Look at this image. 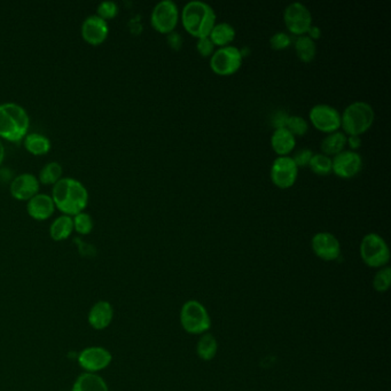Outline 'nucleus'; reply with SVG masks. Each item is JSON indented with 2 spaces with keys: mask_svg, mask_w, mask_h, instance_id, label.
Here are the masks:
<instances>
[{
  "mask_svg": "<svg viewBox=\"0 0 391 391\" xmlns=\"http://www.w3.org/2000/svg\"><path fill=\"white\" fill-rule=\"evenodd\" d=\"M55 209L62 215L74 217L83 213L89 204V192L84 184L75 178H61L53 185L52 195Z\"/></svg>",
  "mask_w": 391,
  "mask_h": 391,
  "instance_id": "1",
  "label": "nucleus"
},
{
  "mask_svg": "<svg viewBox=\"0 0 391 391\" xmlns=\"http://www.w3.org/2000/svg\"><path fill=\"white\" fill-rule=\"evenodd\" d=\"M181 22L188 33L202 38L209 36L216 24V13L206 1L191 0L181 10Z\"/></svg>",
  "mask_w": 391,
  "mask_h": 391,
  "instance_id": "2",
  "label": "nucleus"
},
{
  "mask_svg": "<svg viewBox=\"0 0 391 391\" xmlns=\"http://www.w3.org/2000/svg\"><path fill=\"white\" fill-rule=\"evenodd\" d=\"M30 118L26 110L15 102L0 104V139L21 141L29 131Z\"/></svg>",
  "mask_w": 391,
  "mask_h": 391,
  "instance_id": "3",
  "label": "nucleus"
},
{
  "mask_svg": "<svg viewBox=\"0 0 391 391\" xmlns=\"http://www.w3.org/2000/svg\"><path fill=\"white\" fill-rule=\"evenodd\" d=\"M374 108L367 101L357 100L346 107L341 114V126L346 135H362L374 122Z\"/></svg>",
  "mask_w": 391,
  "mask_h": 391,
  "instance_id": "4",
  "label": "nucleus"
},
{
  "mask_svg": "<svg viewBox=\"0 0 391 391\" xmlns=\"http://www.w3.org/2000/svg\"><path fill=\"white\" fill-rule=\"evenodd\" d=\"M359 252L362 262L371 268H385L390 259L388 243L378 233H367L362 238Z\"/></svg>",
  "mask_w": 391,
  "mask_h": 391,
  "instance_id": "5",
  "label": "nucleus"
},
{
  "mask_svg": "<svg viewBox=\"0 0 391 391\" xmlns=\"http://www.w3.org/2000/svg\"><path fill=\"white\" fill-rule=\"evenodd\" d=\"M181 323L187 333L201 335L210 330L211 319L204 304L191 300L181 307Z\"/></svg>",
  "mask_w": 391,
  "mask_h": 391,
  "instance_id": "6",
  "label": "nucleus"
},
{
  "mask_svg": "<svg viewBox=\"0 0 391 391\" xmlns=\"http://www.w3.org/2000/svg\"><path fill=\"white\" fill-rule=\"evenodd\" d=\"M243 52L236 46H220L210 56V67L216 74H234L243 63Z\"/></svg>",
  "mask_w": 391,
  "mask_h": 391,
  "instance_id": "7",
  "label": "nucleus"
},
{
  "mask_svg": "<svg viewBox=\"0 0 391 391\" xmlns=\"http://www.w3.org/2000/svg\"><path fill=\"white\" fill-rule=\"evenodd\" d=\"M179 21V8L174 0H161L156 3L151 14L152 26L162 33L175 31Z\"/></svg>",
  "mask_w": 391,
  "mask_h": 391,
  "instance_id": "8",
  "label": "nucleus"
},
{
  "mask_svg": "<svg viewBox=\"0 0 391 391\" xmlns=\"http://www.w3.org/2000/svg\"><path fill=\"white\" fill-rule=\"evenodd\" d=\"M284 19L288 30L294 35H304L312 26V15L301 1H293L284 8Z\"/></svg>",
  "mask_w": 391,
  "mask_h": 391,
  "instance_id": "9",
  "label": "nucleus"
},
{
  "mask_svg": "<svg viewBox=\"0 0 391 391\" xmlns=\"http://www.w3.org/2000/svg\"><path fill=\"white\" fill-rule=\"evenodd\" d=\"M309 117L311 123L323 132H334L341 128V114L330 105H314L309 112Z\"/></svg>",
  "mask_w": 391,
  "mask_h": 391,
  "instance_id": "10",
  "label": "nucleus"
},
{
  "mask_svg": "<svg viewBox=\"0 0 391 391\" xmlns=\"http://www.w3.org/2000/svg\"><path fill=\"white\" fill-rule=\"evenodd\" d=\"M298 167L289 155H279L271 165V179L278 187L287 188L298 179Z\"/></svg>",
  "mask_w": 391,
  "mask_h": 391,
  "instance_id": "11",
  "label": "nucleus"
},
{
  "mask_svg": "<svg viewBox=\"0 0 391 391\" xmlns=\"http://www.w3.org/2000/svg\"><path fill=\"white\" fill-rule=\"evenodd\" d=\"M362 168V158L357 151L343 149L332 159V171L339 177H355Z\"/></svg>",
  "mask_w": 391,
  "mask_h": 391,
  "instance_id": "12",
  "label": "nucleus"
},
{
  "mask_svg": "<svg viewBox=\"0 0 391 391\" xmlns=\"http://www.w3.org/2000/svg\"><path fill=\"white\" fill-rule=\"evenodd\" d=\"M113 355L102 346H90L78 355V364L88 373H97L107 369Z\"/></svg>",
  "mask_w": 391,
  "mask_h": 391,
  "instance_id": "13",
  "label": "nucleus"
},
{
  "mask_svg": "<svg viewBox=\"0 0 391 391\" xmlns=\"http://www.w3.org/2000/svg\"><path fill=\"white\" fill-rule=\"evenodd\" d=\"M311 246L319 259L330 262L337 261L341 255V245L333 233L321 231L312 236Z\"/></svg>",
  "mask_w": 391,
  "mask_h": 391,
  "instance_id": "14",
  "label": "nucleus"
},
{
  "mask_svg": "<svg viewBox=\"0 0 391 391\" xmlns=\"http://www.w3.org/2000/svg\"><path fill=\"white\" fill-rule=\"evenodd\" d=\"M81 33L85 42L90 45H100L109 35V26L107 21L98 17L97 14L90 15L82 24Z\"/></svg>",
  "mask_w": 391,
  "mask_h": 391,
  "instance_id": "15",
  "label": "nucleus"
},
{
  "mask_svg": "<svg viewBox=\"0 0 391 391\" xmlns=\"http://www.w3.org/2000/svg\"><path fill=\"white\" fill-rule=\"evenodd\" d=\"M40 183L33 174H22L10 183V195L19 201H29L38 194Z\"/></svg>",
  "mask_w": 391,
  "mask_h": 391,
  "instance_id": "16",
  "label": "nucleus"
},
{
  "mask_svg": "<svg viewBox=\"0 0 391 391\" xmlns=\"http://www.w3.org/2000/svg\"><path fill=\"white\" fill-rule=\"evenodd\" d=\"M26 211L31 218L36 220H46L53 216L55 204L51 195L38 194L30 199L26 204Z\"/></svg>",
  "mask_w": 391,
  "mask_h": 391,
  "instance_id": "17",
  "label": "nucleus"
},
{
  "mask_svg": "<svg viewBox=\"0 0 391 391\" xmlns=\"http://www.w3.org/2000/svg\"><path fill=\"white\" fill-rule=\"evenodd\" d=\"M114 309L107 301H99L91 307L89 312V323L94 330H106L113 321Z\"/></svg>",
  "mask_w": 391,
  "mask_h": 391,
  "instance_id": "18",
  "label": "nucleus"
},
{
  "mask_svg": "<svg viewBox=\"0 0 391 391\" xmlns=\"http://www.w3.org/2000/svg\"><path fill=\"white\" fill-rule=\"evenodd\" d=\"M296 145V138L294 135L284 126L275 128L272 132L271 146L275 152L279 155H288Z\"/></svg>",
  "mask_w": 391,
  "mask_h": 391,
  "instance_id": "19",
  "label": "nucleus"
},
{
  "mask_svg": "<svg viewBox=\"0 0 391 391\" xmlns=\"http://www.w3.org/2000/svg\"><path fill=\"white\" fill-rule=\"evenodd\" d=\"M71 391H108V385L100 375L86 372L76 378Z\"/></svg>",
  "mask_w": 391,
  "mask_h": 391,
  "instance_id": "20",
  "label": "nucleus"
},
{
  "mask_svg": "<svg viewBox=\"0 0 391 391\" xmlns=\"http://www.w3.org/2000/svg\"><path fill=\"white\" fill-rule=\"evenodd\" d=\"M74 232L72 217L61 215L53 220L49 227V236L54 241H65Z\"/></svg>",
  "mask_w": 391,
  "mask_h": 391,
  "instance_id": "21",
  "label": "nucleus"
},
{
  "mask_svg": "<svg viewBox=\"0 0 391 391\" xmlns=\"http://www.w3.org/2000/svg\"><path fill=\"white\" fill-rule=\"evenodd\" d=\"M346 133L343 131H334L327 135L320 144L321 151L323 154L326 155H337V153L342 152L346 145Z\"/></svg>",
  "mask_w": 391,
  "mask_h": 391,
  "instance_id": "22",
  "label": "nucleus"
},
{
  "mask_svg": "<svg viewBox=\"0 0 391 391\" xmlns=\"http://www.w3.org/2000/svg\"><path fill=\"white\" fill-rule=\"evenodd\" d=\"M24 147L35 156L45 155L51 151V141L47 137L40 133H28L24 138Z\"/></svg>",
  "mask_w": 391,
  "mask_h": 391,
  "instance_id": "23",
  "label": "nucleus"
},
{
  "mask_svg": "<svg viewBox=\"0 0 391 391\" xmlns=\"http://www.w3.org/2000/svg\"><path fill=\"white\" fill-rule=\"evenodd\" d=\"M211 40L215 46L230 45L234 37H236V29L229 22H218L213 26L209 33Z\"/></svg>",
  "mask_w": 391,
  "mask_h": 391,
  "instance_id": "24",
  "label": "nucleus"
},
{
  "mask_svg": "<svg viewBox=\"0 0 391 391\" xmlns=\"http://www.w3.org/2000/svg\"><path fill=\"white\" fill-rule=\"evenodd\" d=\"M294 44L298 56L302 61L310 62L314 60L317 53V45L314 39L310 38L307 33H304V35H298L295 38Z\"/></svg>",
  "mask_w": 391,
  "mask_h": 391,
  "instance_id": "25",
  "label": "nucleus"
},
{
  "mask_svg": "<svg viewBox=\"0 0 391 391\" xmlns=\"http://www.w3.org/2000/svg\"><path fill=\"white\" fill-rule=\"evenodd\" d=\"M218 342L216 337L209 333L202 334L197 346V353L204 362H210L216 357Z\"/></svg>",
  "mask_w": 391,
  "mask_h": 391,
  "instance_id": "26",
  "label": "nucleus"
},
{
  "mask_svg": "<svg viewBox=\"0 0 391 391\" xmlns=\"http://www.w3.org/2000/svg\"><path fill=\"white\" fill-rule=\"evenodd\" d=\"M63 169L58 162H49L39 172L38 181L43 185H55L62 178Z\"/></svg>",
  "mask_w": 391,
  "mask_h": 391,
  "instance_id": "27",
  "label": "nucleus"
},
{
  "mask_svg": "<svg viewBox=\"0 0 391 391\" xmlns=\"http://www.w3.org/2000/svg\"><path fill=\"white\" fill-rule=\"evenodd\" d=\"M309 167L317 175H328L332 172V158L323 153H314Z\"/></svg>",
  "mask_w": 391,
  "mask_h": 391,
  "instance_id": "28",
  "label": "nucleus"
},
{
  "mask_svg": "<svg viewBox=\"0 0 391 391\" xmlns=\"http://www.w3.org/2000/svg\"><path fill=\"white\" fill-rule=\"evenodd\" d=\"M72 220H74V231L82 236H88L93 230V220L84 211L72 217Z\"/></svg>",
  "mask_w": 391,
  "mask_h": 391,
  "instance_id": "29",
  "label": "nucleus"
},
{
  "mask_svg": "<svg viewBox=\"0 0 391 391\" xmlns=\"http://www.w3.org/2000/svg\"><path fill=\"white\" fill-rule=\"evenodd\" d=\"M284 128H287L294 136H303L309 130V124L304 117L300 115H291L288 116Z\"/></svg>",
  "mask_w": 391,
  "mask_h": 391,
  "instance_id": "30",
  "label": "nucleus"
},
{
  "mask_svg": "<svg viewBox=\"0 0 391 391\" xmlns=\"http://www.w3.org/2000/svg\"><path fill=\"white\" fill-rule=\"evenodd\" d=\"M391 284V268L389 266L381 268L376 272L374 280H373V286L375 291L378 293H385L388 291Z\"/></svg>",
  "mask_w": 391,
  "mask_h": 391,
  "instance_id": "31",
  "label": "nucleus"
},
{
  "mask_svg": "<svg viewBox=\"0 0 391 391\" xmlns=\"http://www.w3.org/2000/svg\"><path fill=\"white\" fill-rule=\"evenodd\" d=\"M117 14H118V6L114 1H102L98 6L97 15L105 21L113 20L114 17H117Z\"/></svg>",
  "mask_w": 391,
  "mask_h": 391,
  "instance_id": "32",
  "label": "nucleus"
},
{
  "mask_svg": "<svg viewBox=\"0 0 391 391\" xmlns=\"http://www.w3.org/2000/svg\"><path fill=\"white\" fill-rule=\"evenodd\" d=\"M272 49H284L291 44V37L284 31H278L273 33L270 38Z\"/></svg>",
  "mask_w": 391,
  "mask_h": 391,
  "instance_id": "33",
  "label": "nucleus"
},
{
  "mask_svg": "<svg viewBox=\"0 0 391 391\" xmlns=\"http://www.w3.org/2000/svg\"><path fill=\"white\" fill-rule=\"evenodd\" d=\"M197 49L201 55L204 56H211L215 52V44L211 40L210 37H202V38H197Z\"/></svg>",
  "mask_w": 391,
  "mask_h": 391,
  "instance_id": "34",
  "label": "nucleus"
},
{
  "mask_svg": "<svg viewBox=\"0 0 391 391\" xmlns=\"http://www.w3.org/2000/svg\"><path fill=\"white\" fill-rule=\"evenodd\" d=\"M312 155H314V151L307 148V147H304V148L298 149V152L295 153L294 156H291V158L300 168V167L309 165V162H310Z\"/></svg>",
  "mask_w": 391,
  "mask_h": 391,
  "instance_id": "35",
  "label": "nucleus"
},
{
  "mask_svg": "<svg viewBox=\"0 0 391 391\" xmlns=\"http://www.w3.org/2000/svg\"><path fill=\"white\" fill-rule=\"evenodd\" d=\"M168 43L169 45L174 47V49H181V44H183V38H181V33H176V31L169 33Z\"/></svg>",
  "mask_w": 391,
  "mask_h": 391,
  "instance_id": "36",
  "label": "nucleus"
},
{
  "mask_svg": "<svg viewBox=\"0 0 391 391\" xmlns=\"http://www.w3.org/2000/svg\"><path fill=\"white\" fill-rule=\"evenodd\" d=\"M288 116L287 114L284 113V112H278L273 115V124H275V128H282V126L286 125V121H287Z\"/></svg>",
  "mask_w": 391,
  "mask_h": 391,
  "instance_id": "37",
  "label": "nucleus"
},
{
  "mask_svg": "<svg viewBox=\"0 0 391 391\" xmlns=\"http://www.w3.org/2000/svg\"><path fill=\"white\" fill-rule=\"evenodd\" d=\"M346 145L350 146V149H353V151H357V149L360 147L362 145V139H360V137L357 136V135H350L346 138Z\"/></svg>",
  "mask_w": 391,
  "mask_h": 391,
  "instance_id": "38",
  "label": "nucleus"
},
{
  "mask_svg": "<svg viewBox=\"0 0 391 391\" xmlns=\"http://www.w3.org/2000/svg\"><path fill=\"white\" fill-rule=\"evenodd\" d=\"M307 36L310 37V38L318 39L320 38V36H321V30H320L319 26H311L307 30Z\"/></svg>",
  "mask_w": 391,
  "mask_h": 391,
  "instance_id": "39",
  "label": "nucleus"
},
{
  "mask_svg": "<svg viewBox=\"0 0 391 391\" xmlns=\"http://www.w3.org/2000/svg\"><path fill=\"white\" fill-rule=\"evenodd\" d=\"M3 159H5V147H3V141L0 139V165L3 164Z\"/></svg>",
  "mask_w": 391,
  "mask_h": 391,
  "instance_id": "40",
  "label": "nucleus"
}]
</instances>
